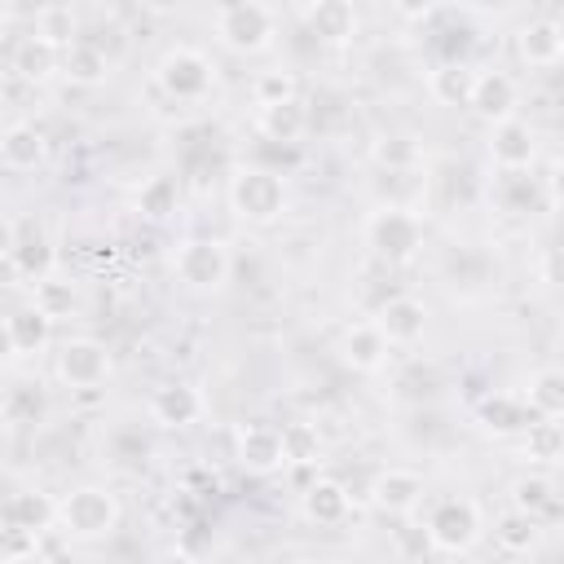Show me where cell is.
Segmentation results:
<instances>
[{
  "label": "cell",
  "instance_id": "obj_1",
  "mask_svg": "<svg viewBox=\"0 0 564 564\" xmlns=\"http://www.w3.org/2000/svg\"><path fill=\"white\" fill-rule=\"evenodd\" d=\"M57 524L62 533L79 538V542H97L106 533H115L119 524V498L101 485H79L57 502Z\"/></svg>",
  "mask_w": 564,
  "mask_h": 564
},
{
  "label": "cell",
  "instance_id": "obj_2",
  "mask_svg": "<svg viewBox=\"0 0 564 564\" xmlns=\"http://www.w3.org/2000/svg\"><path fill=\"white\" fill-rule=\"evenodd\" d=\"M212 26H216V35H220L225 48H234V53H260L278 35V13L269 4H260V0H234V4H220L212 13Z\"/></svg>",
  "mask_w": 564,
  "mask_h": 564
},
{
  "label": "cell",
  "instance_id": "obj_3",
  "mask_svg": "<svg viewBox=\"0 0 564 564\" xmlns=\"http://www.w3.org/2000/svg\"><path fill=\"white\" fill-rule=\"evenodd\" d=\"M229 203L251 225H273L286 212V185L269 167H242L229 185Z\"/></svg>",
  "mask_w": 564,
  "mask_h": 564
},
{
  "label": "cell",
  "instance_id": "obj_4",
  "mask_svg": "<svg viewBox=\"0 0 564 564\" xmlns=\"http://www.w3.org/2000/svg\"><path fill=\"white\" fill-rule=\"evenodd\" d=\"M212 62L189 48V44H176L167 48L159 62H154V84L172 97V101H203L212 93Z\"/></svg>",
  "mask_w": 564,
  "mask_h": 564
},
{
  "label": "cell",
  "instance_id": "obj_5",
  "mask_svg": "<svg viewBox=\"0 0 564 564\" xmlns=\"http://www.w3.org/2000/svg\"><path fill=\"white\" fill-rule=\"evenodd\" d=\"M366 247L379 260H388V264H405L423 247V220L414 212H383V207H375L370 220H366Z\"/></svg>",
  "mask_w": 564,
  "mask_h": 564
},
{
  "label": "cell",
  "instance_id": "obj_6",
  "mask_svg": "<svg viewBox=\"0 0 564 564\" xmlns=\"http://www.w3.org/2000/svg\"><path fill=\"white\" fill-rule=\"evenodd\" d=\"M480 507L471 498H441L427 516V542L458 555V551H471L476 538H480Z\"/></svg>",
  "mask_w": 564,
  "mask_h": 564
},
{
  "label": "cell",
  "instance_id": "obj_7",
  "mask_svg": "<svg viewBox=\"0 0 564 564\" xmlns=\"http://www.w3.org/2000/svg\"><path fill=\"white\" fill-rule=\"evenodd\" d=\"M172 264L189 291H216L229 282V247L216 238H185Z\"/></svg>",
  "mask_w": 564,
  "mask_h": 564
},
{
  "label": "cell",
  "instance_id": "obj_8",
  "mask_svg": "<svg viewBox=\"0 0 564 564\" xmlns=\"http://www.w3.org/2000/svg\"><path fill=\"white\" fill-rule=\"evenodd\" d=\"M4 260H9V269H13L18 278H26L31 286L44 282V278H53V247H48L44 229L31 225V220H9Z\"/></svg>",
  "mask_w": 564,
  "mask_h": 564
},
{
  "label": "cell",
  "instance_id": "obj_9",
  "mask_svg": "<svg viewBox=\"0 0 564 564\" xmlns=\"http://www.w3.org/2000/svg\"><path fill=\"white\" fill-rule=\"evenodd\" d=\"M57 375H62V383H70V388H97V383H106V375H110V352H106V344L93 339V335L66 339V344L57 348Z\"/></svg>",
  "mask_w": 564,
  "mask_h": 564
},
{
  "label": "cell",
  "instance_id": "obj_10",
  "mask_svg": "<svg viewBox=\"0 0 564 564\" xmlns=\"http://www.w3.org/2000/svg\"><path fill=\"white\" fill-rule=\"evenodd\" d=\"M533 154H538V132L524 119H507V123L489 128V159H494V167L524 172L533 163Z\"/></svg>",
  "mask_w": 564,
  "mask_h": 564
},
{
  "label": "cell",
  "instance_id": "obj_11",
  "mask_svg": "<svg viewBox=\"0 0 564 564\" xmlns=\"http://www.w3.org/2000/svg\"><path fill=\"white\" fill-rule=\"evenodd\" d=\"M370 502L383 516H410L423 502V476L410 467H388L370 480Z\"/></svg>",
  "mask_w": 564,
  "mask_h": 564
},
{
  "label": "cell",
  "instance_id": "obj_12",
  "mask_svg": "<svg viewBox=\"0 0 564 564\" xmlns=\"http://www.w3.org/2000/svg\"><path fill=\"white\" fill-rule=\"evenodd\" d=\"M516 101H520V88L507 70H480L476 75V93H471V110L494 128V123H507L516 119Z\"/></svg>",
  "mask_w": 564,
  "mask_h": 564
},
{
  "label": "cell",
  "instance_id": "obj_13",
  "mask_svg": "<svg viewBox=\"0 0 564 564\" xmlns=\"http://www.w3.org/2000/svg\"><path fill=\"white\" fill-rule=\"evenodd\" d=\"M375 326L383 330L388 344H419L423 330H427V308L414 295H392V300L379 304Z\"/></svg>",
  "mask_w": 564,
  "mask_h": 564
},
{
  "label": "cell",
  "instance_id": "obj_14",
  "mask_svg": "<svg viewBox=\"0 0 564 564\" xmlns=\"http://www.w3.org/2000/svg\"><path fill=\"white\" fill-rule=\"evenodd\" d=\"M516 53H520L524 66H538V70L560 66V62H564V40H560L555 18H533V22H524V26L516 31Z\"/></svg>",
  "mask_w": 564,
  "mask_h": 564
},
{
  "label": "cell",
  "instance_id": "obj_15",
  "mask_svg": "<svg viewBox=\"0 0 564 564\" xmlns=\"http://www.w3.org/2000/svg\"><path fill=\"white\" fill-rule=\"evenodd\" d=\"M203 414V397L189 383H163L150 392V419L159 427H189Z\"/></svg>",
  "mask_w": 564,
  "mask_h": 564
},
{
  "label": "cell",
  "instance_id": "obj_16",
  "mask_svg": "<svg viewBox=\"0 0 564 564\" xmlns=\"http://www.w3.org/2000/svg\"><path fill=\"white\" fill-rule=\"evenodd\" d=\"M238 463L247 471H273V467H282L286 463V454H282V427H273V423H247L238 432Z\"/></svg>",
  "mask_w": 564,
  "mask_h": 564
},
{
  "label": "cell",
  "instance_id": "obj_17",
  "mask_svg": "<svg viewBox=\"0 0 564 564\" xmlns=\"http://www.w3.org/2000/svg\"><path fill=\"white\" fill-rule=\"evenodd\" d=\"M48 330H53V322L35 304L13 308L4 317V348H9V357H35L48 344Z\"/></svg>",
  "mask_w": 564,
  "mask_h": 564
},
{
  "label": "cell",
  "instance_id": "obj_18",
  "mask_svg": "<svg viewBox=\"0 0 564 564\" xmlns=\"http://www.w3.org/2000/svg\"><path fill=\"white\" fill-rule=\"evenodd\" d=\"M370 194H375V207H383V212H414L423 203V194H427V181H423L419 167H410V172H379Z\"/></svg>",
  "mask_w": 564,
  "mask_h": 564
},
{
  "label": "cell",
  "instance_id": "obj_19",
  "mask_svg": "<svg viewBox=\"0 0 564 564\" xmlns=\"http://www.w3.org/2000/svg\"><path fill=\"white\" fill-rule=\"evenodd\" d=\"M53 520H57V502L40 489H22L4 502V529H13V533H35L40 538V533H48Z\"/></svg>",
  "mask_w": 564,
  "mask_h": 564
},
{
  "label": "cell",
  "instance_id": "obj_20",
  "mask_svg": "<svg viewBox=\"0 0 564 564\" xmlns=\"http://www.w3.org/2000/svg\"><path fill=\"white\" fill-rule=\"evenodd\" d=\"M300 18L308 22V31L326 44H344L357 35V9L344 4V0H317V4H304Z\"/></svg>",
  "mask_w": 564,
  "mask_h": 564
},
{
  "label": "cell",
  "instance_id": "obj_21",
  "mask_svg": "<svg viewBox=\"0 0 564 564\" xmlns=\"http://www.w3.org/2000/svg\"><path fill=\"white\" fill-rule=\"evenodd\" d=\"M48 154V137L35 128V123H9L4 137H0V159L9 172H31L40 167Z\"/></svg>",
  "mask_w": 564,
  "mask_h": 564
},
{
  "label": "cell",
  "instance_id": "obj_22",
  "mask_svg": "<svg viewBox=\"0 0 564 564\" xmlns=\"http://www.w3.org/2000/svg\"><path fill=\"white\" fill-rule=\"evenodd\" d=\"M339 357H344V366L370 375V370H379V366L388 361V339H383V330H379L375 322H357V326L344 330Z\"/></svg>",
  "mask_w": 564,
  "mask_h": 564
},
{
  "label": "cell",
  "instance_id": "obj_23",
  "mask_svg": "<svg viewBox=\"0 0 564 564\" xmlns=\"http://www.w3.org/2000/svg\"><path fill=\"white\" fill-rule=\"evenodd\" d=\"M9 66H13V75H22V79H48L53 70H62V48H53L48 40H40V35L31 31V35H22V40L13 44Z\"/></svg>",
  "mask_w": 564,
  "mask_h": 564
},
{
  "label": "cell",
  "instance_id": "obj_24",
  "mask_svg": "<svg viewBox=\"0 0 564 564\" xmlns=\"http://www.w3.org/2000/svg\"><path fill=\"white\" fill-rule=\"evenodd\" d=\"M304 516L313 524H344L348 520V489L330 476H317L308 489H304Z\"/></svg>",
  "mask_w": 564,
  "mask_h": 564
},
{
  "label": "cell",
  "instance_id": "obj_25",
  "mask_svg": "<svg viewBox=\"0 0 564 564\" xmlns=\"http://www.w3.org/2000/svg\"><path fill=\"white\" fill-rule=\"evenodd\" d=\"M476 66H467V62H445V66H436L432 75H427V88H432V97L441 101V106H471V93H476Z\"/></svg>",
  "mask_w": 564,
  "mask_h": 564
},
{
  "label": "cell",
  "instance_id": "obj_26",
  "mask_svg": "<svg viewBox=\"0 0 564 564\" xmlns=\"http://www.w3.org/2000/svg\"><path fill=\"white\" fill-rule=\"evenodd\" d=\"M62 75H66L70 84L93 88V84H101V79L110 75V57H106V48H101V44L79 40V44H70V48L62 53Z\"/></svg>",
  "mask_w": 564,
  "mask_h": 564
},
{
  "label": "cell",
  "instance_id": "obj_27",
  "mask_svg": "<svg viewBox=\"0 0 564 564\" xmlns=\"http://www.w3.org/2000/svg\"><path fill=\"white\" fill-rule=\"evenodd\" d=\"M260 132L269 137V141H282V145H291V141H300L304 132H308V106L295 97V101H282V106H264L260 110Z\"/></svg>",
  "mask_w": 564,
  "mask_h": 564
},
{
  "label": "cell",
  "instance_id": "obj_28",
  "mask_svg": "<svg viewBox=\"0 0 564 564\" xmlns=\"http://www.w3.org/2000/svg\"><path fill=\"white\" fill-rule=\"evenodd\" d=\"M529 410L538 419H564V370L560 366H546L529 379V392H524Z\"/></svg>",
  "mask_w": 564,
  "mask_h": 564
},
{
  "label": "cell",
  "instance_id": "obj_29",
  "mask_svg": "<svg viewBox=\"0 0 564 564\" xmlns=\"http://www.w3.org/2000/svg\"><path fill=\"white\" fill-rule=\"evenodd\" d=\"M35 35L66 53L70 44H79V18H75V9H66V4L35 9Z\"/></svg>",
  "mask_w": 564,
  "mask_h": 564
},
{
  "label": "cell",
  "instance_id": "obj_30",
  "mask_svg": "<svg viewBox=\"0 0 564 564\" xmlns=\"http://www.w3.org/2000/svg\"><path fill=\"white\" fill-rule=\"evenodd\" d=\"M181 207V189L172 176H150L141 189H137V212L145 220H167L172 212Z\"/></svg>",
  "mask_w": 564,
  "mask_h": 564
},
{
  "label": "cell",
  "instance_id": "obj_31",
  "mask_svg": "<svg viewBox=\"0 0 564 564\" xmlns=\"http://www.w3.org/2000/svg\"><path fill=\"white\" fill-rule=\"evenodd\" d=\"M44 410H48V401H44L40 383H13V388L4 392V423H9V427L40 423V419H44Z\"/></svg>",
  "mask_w": 564,
  "mask_h": 564
},
{
  "label": "cell",
  "instance_id": "obj_32",
  "mask_svg": "<svg viewBox=\"0 0 564 564\" xmlns=\"http://www.w3.org/2000/svg\"><path fill=\"white\" fill-rule=\"evenodd\" d=\"M529 419H533L529 401H516V397H489V401H480V423L489 432H520V427H529Z\"/></svg>",
  "mask_w": 564,
  "mask_h": 564
},
{
  "label": "cell",
  "instance_id": "obj_33",
  "mask_svg": "<svg viewBox=\"0 0 564 564\" xmlns=\"http://www.w3.org/2000/svg\"><path fill=\"white\" fill-rule=\"evenodd\" d=\"M494 542L502 546V551H511V555H520V551H529L533 542H538V520L529 516V511H507V516H498V524H494Z\"/></svg>",
  "mask_w": 564,
  "mask_h": 564
},
{
  "label": "cell",
  "instance_id": "obj_34",
  "mask_svg": "<svg viewBox=\"0 0 564 564\" xmlns=\"http://www.w3.org/2000/svg\"><path fill=\"white\" fill-rule=\"evenodd\" d=\"M370 154H375L379 172H410V167L423 163V150H419L414 137H379Z\"/></svg>",
  "mask_w": 564,
  "mask_h": 564
},
{
  "label": "cell",
  "instance_id": "obj_35",
  "mask_svg": "<svg viewBox=\"0 0 564 564\" xmlns=\"http://www.w3.org/2000/svg\"><path fill=\"white\" fill-rule=\"evenodd\" d=\"M31 304L48 317V322H62V317H70L75 313V286L70 282H57V278H44V282H35V295H31Z\"/></svg>",
  "mask_w": 564,
  "mask_h": 564
},
{
  "label": "cell",
  "instance_id": "obj_36",
  "mask_svg": "<svg viewBox=\"0 0 564 564\" xmlns=\"http://www.w3.org/2000/svg\"><path fill=\"white\" fill-rule=\"evenodd\" d=\"M251 97H256V106L264 110V106H282V101H295L300 97V88H295V75L291 70H260L256 75V84H251Z\"/></svg>",
  "mask_w": 564,
  "mask_h": 564
},
{
  "label": "cell",
  "instance_id": "obj_37",
  "mask_svg": "<svg viewBox=\"0 0 564 564\" xmlns=\"http://www.w3.org/2000/svg\"><path fill=\"white\" fill-rule=\"evenodd\" d=\"M282 454H286V463H295V467L317 463V458H322V436H317V427H308V423H286V427H282Z\"/></svg>",
  "mask_w": 564,
  "mask_h": 564
},
{
  "label": "cell",
  "instance_id": "obj_38",
  "mask_svg": "<svg viewBox=\"0 0 564 564\" xmlns=\"http://www.w3.org/2000/svg\"><path fill=\"white\" fill-rule=\"evenodd\" d=\"M524 454H529V458H560V454H564V427L551 423V419L529 423V432H524Z\"/></svg>",
  "mask_w": 564,
  "mask_h": 564
},
{
  "label": "cell",
  "instance_id": "obj_39",
  "mask_svg": "<svg viewBox=\"0 0 564 564\" xmlns=\"http://www.w3.org/2000/svg\"><path fill=\"white\" fill-rule=\"evenodd\" d=\"M546 502H551V480H546V476H520V480L511 485V507H516V511L538 516Z\"/></svg>",
  "mask_w": 564,
  "mask_h": 564
},
{
  "label": "cell",
  "instance_id": "obj_40",
  "mask_svg": "<svg viewBox=\"0 0 564 564\" xmlns=\"http://www.w3.org/2000/svg\"><path fill=\"white\" fill-rule=\"evenodd\" d=\"M35 546H40V538H35V533H13V529H4V555H9L13 564L31 560V555H35Z\"/></svg>",
  "mask_w": 564,
  "mask_h": 564
},
{
  "label": "cell",
  "instance_id": "obj_41",
  "mask_svg": "<svg viewBox=\"0 0 564 564\" xmlns=\"http://www.w3.org/2000/svg\"><path fill=\"white\" fill-rule=\"evenodd\" d=\"M542 278H546L551 286H564V242L546 247V256H542Z\"/></svg>",
  "mask_w": 564,
  "mask_h": 564
},
{
  "label": "cell",
  "instance_id": "obj_42",
  "mask_svg": "<svg viewBox=\"0 0 564 564\" xmlns=\"http://www.w3.org/2000/svg\"><path fill=\"white\" fill-rule=\"evenodd\" d=\"M546 198H551L555 207H564V159H555L551 172H546Z\"/></svg>",
  "mask_w": 564,
  "mask_h": 564
},
{
  "label": "cell",
  "instance_id": "obj_43",
  "mask_svg": "<svg viewBox=\"0 0 564 564\" xmlns=\"http://www.w3.org/2000/svg\"><path fill=\"white\" fill-rule=\"evenodd\" d=\"M555 26H560V40H564V13H560V18H555Z\"/></svg>",
  "mask_w": 564,
  "mask_h": 564
}]
</instances>
